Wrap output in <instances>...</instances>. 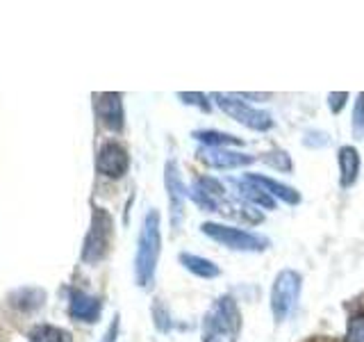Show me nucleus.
Segmentation results:
<instances>
[{"label":"nucleus","instance_id":"f257e3e1","mask_svg":"<svg viewBox=\"0 0 364 342\" xmlns=\"http://www.w3.org/2000/svg\"><path fill=\"white\" fill-rule=\"evenodd\" d=\"M159 251H162L159 214H157V210H151L144 217L141 233H139V247H136V258H134V276L141 288H151L155 281Z\"/></svg>","mask_w":364,"mask_h":342},{"label":"nucleus","instance_id":"f03ea898","mask_svg":"<svg viewBox=\"0 0 364 342\" xmlns=\"http://www.w3.org/2000/svg\"><path fill=\"white\" fill-rule=\"evenodd\" d=\"M242 331V313L232 296H221L203 319V342H237Z\"/></svg>","mask_w":364,"mask_h":342},{"label":"nucleus","instance_id":"7ed1b4c3","mask_svg":"<svg viewBox=\"0 0 364 342\" xmlns=\"http://www.w3.org/2000/svg\"><path fill=\"white\" fill-rule=\"evenodd\" d=\"M203 235H208L214 242H219L232 251H264L269 247V239L264 235L250 233L246 228H235V226H223L214 222H205L200 226Z\"/></svg>","mask_w":364,"mask_h":342},{"label":"nucleus","instance_id":"20e7f679","mask_svg":"<svg viewBox=\"0 0 364 342\" xmlns=\"http://www.w3.org/2000/svg\"><path fill=\"white\" fill-rule=\"evenodd\" d=\"M214 103L219 105L228 117L235 119L237 123L246 125L250 130H257V133H264L273 128V119L271 114L264 110H257V108H250L246 100H242V96H232V94H212Z\"/></svg>","mask_w":364,"mask_h":342},{"label":"nucleus","instance_id":"39448f33","mask_svg":"<svg viewBox=\"0 0 364 342\" xmlns=\"http://www.w3.org/2000/svg\"><path fill=\"white\" fill-rule=\"evenodd\" d=\"M301 274L294 269H282L271 288V313L276 322L287 319L301 296Z\"/></svg>","mask_w":364,"mask_h":342},{"label":"nucleus","instance_id":"423d86ee","mask_svg":"<svg viewBox=\"0 0 364 342\" xmlns=\"http://www.w3.org/2000/svg\"><path fill=\"white\" fill-rule=\"evenodd\" d=\"M109 242H112V217L102 208H96L94 217H91V228L85 239L82 260L89 262V265H96V262H100L107 256Z\"/></svg>","mask_w":364,"mask_h":342},{"label":"nucleus","instance_id":"0eeeda50","mask_svg":"<svg viewBox=\"0 0 364 342\" xmlns=\"http://www.w3.org/2000/svg\"><path fill=\"white\" fill-rule=\"evenodd\" d=\"M98 171L107 178H121L128 174L130 167V155L119 142H105L98 151Z\"/></svg>","mask_w":364,"mask_h":342},{"label":"nucleus","instance_id":"6e6552de","mask_svg":"<svg viewBox=\"0 0 364 342\" xmlns=\"http://www.w3.org/2000/svg\"><path fill=\"white\" fill-rule=\"evenodd\" d=\"M189 197L196 201L203 210L208 212H221V199L225 197V187L223 182L216 178H198L189 190Z\"/></svg>","mask_w":364,"mask_h":342},{"label":"nucleus","instance_id":"1a4fd4ad","mask_svg":"<svg viewBox=\"0 0 364 342\" xmlns=\"http://www.w3.org/2000/svg\"><path fill=\"white\" fill-rule=\"evenodd\" d=\"M164 182H166L168 203H171V222H173V228H178L182 222V208H185V201H187V187L180 178V171H178L176 162L166 165Z\"/></svg>","mask_w":364,"mask_h":342},{"label":"nucleus","instance_id":"9d476101","mask_svg":"<svg viewBox=\"0 0 364 342\" xmlns=\"http://www.w3.org/2000/svg\"><path fill=\"white\" fill-rule=\"evenodd\" d=\"M200 160L212 169H239V167H248L255 162L253 155L228 151V148H208V151L200 155Z\"/></svg>","mask_w":364,"mask_h":342},{"label":"nucleus","instance_id":"9b49d317","mask_svg":"<svg viewBox=\"0 0 364 342\" xmlns=\"http://www.w3.org/2000/svg\"><path fill=\"white\" fill-rule=\"evenodd\" d=\"M96 110H98V119L105 123V128L109 130L123 128V103L119 94H100Z\"/></svg>","mask_w":364,"mask_h":342},{"label":"nucleus","instance_id":"f8f14e48","mask_svg":"<svg viewBox=\"0 0 364 342\" xmlns=\"http://www.w3.org/2000/svg\"><path fill=\"white\" fill-rule=\"evenodd\" d=\"M68 313H71L73 319H80V322H96L98 315H100V301L87 292L75 290V292H71Z\"/></svg>","mask_w":364,"mask_h":342},{"label":"nucleus","instance_id":"ddd939ff","mask_svg":"<svg viewBox=\"0 0 364 342\" xmlns=\"http://www.w3.org/2000/svg\"><path fill=\"white\" fill-rule=\"evenodd\" d=\"M246 178H248L250 182H255L257 187H262V190H264V192L269 194V197H273V199H280V201L289 203V205L301 203V194L296 192L294 187H289V185H282V182H278V180L267 178V176H257V174H248Z\"/></svg>","mask_w":364,"mask_h":342},{"label":"nucleus","instance_id":"4468645a","mask_svg":"<svg viewBox=\"0 0 364 342\" xmlns=\"http://www.w3.org/2000/svg\"><path fill=\"white\" fill-rule=\"evenodd\" d=\"M339 171H341V187L355 185L360 174V153L355 146L339 148Z\"/></svg>","mask_w":364,"mask_h":342},{"label":"nucleus","instance_id":"2eb2a0df","mask_svg":"<svg viewBox=\"0 0 364 342\" xmlns=\"http://www.w3.org/2000/svg\"><path fill=\"white\" fill-rule=\"evenodd\" d=\"M180 262L185 265L191 274H196L198 279H216L221 274L219 265L208 258L193 256V254H180Z\"/></svg>","mask_w":364,"mask_h":342},{"label":"nucleus","instance_id":"dca6fc26","mask_svg":"<svg viewBox=\"0 0 364 342\" xmlns=\"http://www.w3.org/2000/svg\"><path fill=\"white\" fill-rule=\"evenodd\" d=\"M235 185L239 187V194H242L244 199H248L253 205H262V208H267V210L276 208V199L269 197V194H267L264 190L257 187L255 182H250L248 178L235 180Z\"/></svg>","mask_w":364,"mask_h":342},{"label":"nucleus","instance_id":"f3484780","mask_svg":"<svg viewBox=\"0 0 364 342\" xmlns=\"http://www.w3.org/2000/svg\"><path fill=\"white\" fill-rule=\"evenodd\" d=\"M193 137H196L200 144L210 146V148H225V146H239V144H244L242 137L225 135V133H219V130H198V133H193Z\"/></svg>","mask_w":364,"mask_h":342},{"label":"nucleus","instance_id":"a211bd4d","mask_svg":"<svg viewBox=\"0 0 364 342\" xmlns=\"http://www.w3.org/2000/svg\"><path fill=\"white\" fill-rule=\"evenodd\" d=\"M32 342H71V336L57 326H37L30 333Z\"/></svg>","mask_w":364,"mask_h":342},{"label":"nucleus","instance_id":"6ab92c4d","mask_svg":"<svg viewBox=\"0 0 364 342\" xmlns=\"http://www.w3.org/2000/svg\"><path fill=\"white\" fill-rule=\"evenodd\" d=\"M262 162H267L269 167L278 169V171H284V174L291 171V157L284 151H271L267 155H262Z\"/></svg>","mask_w":364,"mask_h":342},{"label":"nucleus","instance_id":"aec40b11","mask_svg":"<svg viewBox=\"0 0 364 342\" xmlns=\"http://www.w3.org/2000/svg\"><path fill=\"white\" fill-rule=\"evenodd\" d=\"M353 133L358 140H364V94H358L355 108H353Z\"/></svg>","mask_w":364,"mask_h":342},{"label":"nucleus","instance_id":"412c9836","mask_svg":"<svg viewBox=\"0 0 364 342\" xmlns=\"http://www.w3.org/2000/svg\"><path fill=\"white\" fill-rule=\"evenodd\" d=\"M346 100H348V94H344V91H339V94H330V96H328L330 110H333L335 114H339L341 110H344Z\"/></svg>","mask_w":364,"mask_h":342},{"label":"nucleus","instance_id":"4be33fe9","mask_svg":"<svg viewBox=\"0 0 364 342\" xmlns=\"http://www.w3.org/2000/svg\"><path fill=\"white\" fill-rule=\"evenodd\" d=\"M180 98L185 103H189V105H198L200 110H210V103L203 94H180Z\"/></svg>","mask_w":364,"mask_h":342}]
</instances>
